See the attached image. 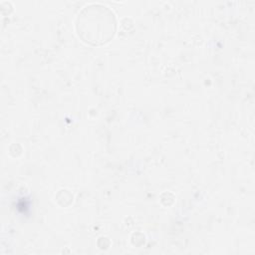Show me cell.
Masks as SVG:
<instances>
[{"mask_svg": "<svg viewBox=\"0 0 255 255\" xmlns=\"http://www.w3.org/2000/svg\"><path fill=\"white\" fill-rule=\"evenodd\" d=\"M77 30L84 41L93 45L103 44L109 41L115 33V15L105 5L91 4L79 14Z\"/></svg>", "mask_w": 255, "mask_h": 255, "instance_id": "cell-1", "label": "cell"}]
</instances>
